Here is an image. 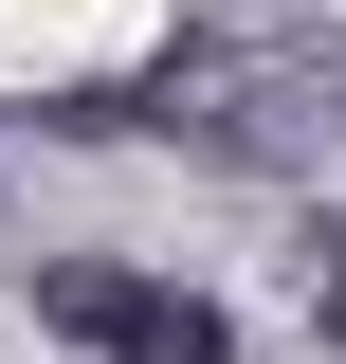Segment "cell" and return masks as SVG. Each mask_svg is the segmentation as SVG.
Instances as JSON below:
<instances>
[{
  "label": "cell",
  "instance_id": "1",
  "mask_svg": "<svg viewBox=\"0 0 346 364\" xmlns=\"http://www.w3.org/2000/svg\"><path fill=\"white\" fill-rule=\"evenodd\" d=\"M37 328H55V346H91V364H237L219 291L128 273V255H55V273H37Z\"/></svg>",
  "mask_w": 346,
  "mask_h": 364
},
{
  "label": "cell",
  "instance_id": "2",
  "mask_svg": "<svg viewBox=\"0 0 346 364\" xmlns=\"http://www.w3.org/2000/svg\"><path fill=\"white\" fill-rule=\"evenodd\" d=\"M310 346H346V237H310Z\"/></svg>",
  "mask_w": 346,
  "mask_h": 364
}]
</instances>
